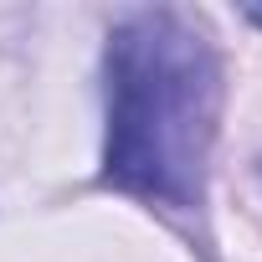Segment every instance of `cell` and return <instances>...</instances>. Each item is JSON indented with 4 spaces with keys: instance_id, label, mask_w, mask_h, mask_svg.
Listing matches in <instances>:
<instances>
[{
    "instance_id": "1",
    "label": "cell",
    "mask_w": 262,
    "mask_h": 262,
    "mask_svg": "<svg viewBox=\"0 0 262 262\" xmlns=\"http://www.w3.org/2000/svg\"><path fill=\"white\" fill-rule=\"evenodd\" d=\"M103 67V180L170 211H195L221 108V67L206 31L170 6L134 11L113 26Z\"/></svg>"
}]
</instances>
